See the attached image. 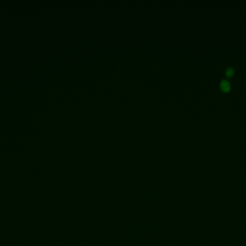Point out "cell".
Wrapping results in <instances>:
<instances>
[{"label":"cell","instance_id":"1","mask_svg":"<svg viewBox=\"0 0 246 246\" xmlns=\"http://www.w3.org/2000/svg\"><path fill=\"white\" fill-rule=\"evenodd\" d=\"M220 87L223 92H228L230 90V83L226 80H223L220 82Z\"/></svg>","mask_w":246,"mask_h":246},{"label":"cell","instance_id":"2","mask_svg":"<svg viewBox=\"0 0 246 246\" xmlns=\"http://www.w3.org/2000/svg\"><path fill=\"white\" fill-rule=\"evenodd\" d=\"M225 75L228 77H231L232 75L234 74V69L232 67H228L225 70Z\"/></svg>","mask_w":246,"mask_h":246}]
</instances>
